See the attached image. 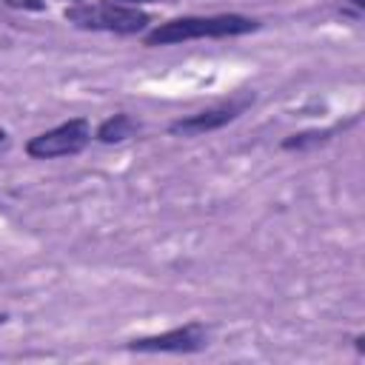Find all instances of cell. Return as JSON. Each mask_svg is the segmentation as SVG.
<instances>
[{
	"instance_id": "cell-8",
	"label": "cell",
	"mask_w": 365,
	"mask_h": 365,
	"mask_svg": "<svg viewBox=\"0 0 365 365\" xmlns=\"http://www.w3.org/2000/svg\"><path fill=\"white\" fill-rule=\"evenodd\" d=\"M0 3L9 9H17V11H43L46 9V0H0Z\"/></svg>"
},
{
	"instance_id": "cell-11",
	"label": "cell",
	"mask_w": 365,
	"mask_h": 365,
	"mask_svg": "<svg viewBox=\"0 0 365 365\" xmlns=\"http://www.w3.org/2000/svg\"><path fill=\"white\" fill-rule=\"evenodd\" d=\"M9 143V134H6V128H0V148Z\"/></svg>"
},
{
	"instance_id": "cell-2",
	"label": "cell",
	"mask_w": 365,
	"mask_h": 365,
	"mask_svg": "<svg viewBox=\"0 0 365 365\" xmlns=\"http://www.w3.org/2000/svg\"><path fill=\"white\" fill-rule=\"evenodd\" d=\"M66 20L80 31H108V34H140L148 29L151 14L134 6L97 0V3H71L66 9Z\"/></svg>"
},
{
	"instance_id": "cell-1",
	"label": "cell",
	"mask_w": 365,
	"mask_h": 365,
	"mask_svg": "<svg viewBox=\"0 0 365 365\" xmlns=\"http://www.w3.org/2000/svg\"><path fill=\"white\" fill-rule=\"evenodd\" d=\"M259 29L257 17L248 14H185V17H174L165 23H157L143 43L157 48V46H177V43H188V40H222V37H242Z\"/></svg>"
},
{
	"instance_id": "cell-6",
	"label": "cell",
	"mask_w": 365,
	"mask_h": 365,
	"mask_svg": "<svg viewBox=\"0 0 365 365\" xmlns=\"http://www.w3.org/2000/svg\"><path fill=\"white\" fill-rule=\"evenodd\" d=\"M137 131H140V123H137L128 111H117V114L106 117V120L97 125L94 140L103 143V145H120V143L131 140Z\"/></svg>"
},
{
	"instance_id": "cell-5",
	"label": "cell",
	"mask_w": 365,
	"mask_h": 365,
	"mask_svg": "<svg viewBox=\"0 0 365 365\" xmlns=\"http://www.w3.org/2000/svg\"><path fill=\"white\" fill-rule=\"evenodd\" d=\"M251 100H254V94H245V97H237L231 103H220V106L185 114V117H180L168 125V134H174V137H200V134H208V131H220L228 123H234L251 106Z\"/></svg>"
},
{
	"instance_id": "cell-12",
	"label": "cell",
	"mask_w": 365,
	"mask_h": 365,
	"mask_svg": "<svg viewBox=\"0 0 365 365\" xmlns=\"http://www.w3.org/2000/svg\"><path fill=\"white\" fill-rule=\"evenodd\" d=\"M6 319H9V317H6V314H0V325H3V322H6Z\"/></svg>"
},
{
	"instance_id": "cell-10",
	"label": "cell",
	"mask_w": 365,
	"mask_h": 365,
	"mask_svg": "<svg viewBox=\"0 0 365 365\" xmlns=\"http://www.w3.org/2000/svg\"><path fill=\"white\" fill-rule=\"evenodd\" d=\"M351 6H354V11L359 14V11H365V0H348Z\"/></svg>"
},
{
	"instance_id": "cell-13",
	"label": "cell",
	"mask_w": 365,
	"mask_h": 365,
	"mask_svg": "<svg viewBox=\"0 0 365 365\" xmlns=\"http://www.w3.org/2000/svg\"><path fill=\"white\" fill-rule=\"evenodd\" d=\"M71 3H80V0H71Z\"/></svg>"
},
{
	"instance_id": "cell-3",
	"label": "cell",
	"mask_w": 365,
	"mask_h": 365,
	"mask_svg": "<svg viewBox=\"0 0 365 365\" xmlns=\"http://www.w3.org/2000/svg\"><path fill=\"white\" fill-rule=\"evenodd\" d=\"M91 123L86 117H71L48 131L34 134L26 143V154L31 160H57V157H74L91 143Z\"/></svg>"
},
{
	"instance_id": "cell-4",
	"label": "cell",
	"mask_w": 365,
	"mask_h": 365,
	"mask_svg": "<svg viewBox=\"0 0 365 365\" xmlns=\"http://www.w3.org/2000/svg\"><path fill=\"white\" fill-rule=\"evenodd\" d=\"M205 345H208V328L197 319L180 328H168L163 334L137 336L125 342V348L137 354H194V351H202Z\"/></svg>"
},
{
	"instance_id": "cell-7",
	"label": "cell",
	"mask_w": 365,
	"mask_h": 365,
	"mask_svg": "<svg viewBox=\"0 0 365 365\" xmlns=\"http://www.w3.org/2000/svg\"><path fill=\"white\" fill-rule=\"evenodd\" d=\"M336 131H339V125H334V128H308V131H297V134H288V137L279 143V148H282V151H308V148L325 145Z\"/></svg>"
},
{
	"instance_id": "cell-9",
	"label": "cell",
	"mask_w": 365,
	"mask_h": 365,
	"mask_svg": "<svg viewBox=\"0 0 365 365\" xmlns=\"http://www.w3.org/2000/svg\"><path fill=\"white\" fill-rule=\"evenodd\" d=\"M111 3H123V6H134V9H140V6H145V3H157V0H111Z\"/></svg>"
}]
</instances>
